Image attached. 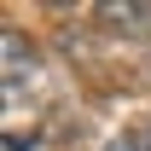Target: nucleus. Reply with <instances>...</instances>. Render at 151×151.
I'll return each instance as SVG.
<instances>
[{
    "label": "nucleus",
    "mask_w": 151,
    "mask_h": 151,
    "mask_svg": "<svg viewBox=\"0 0 151 151\" xmlns=\"http://www.w3.org/2000/svg\"><path fill=\"white\" fill-rule=\"evenodd\" d=\"M99 18L111 23V29H134V35H151V6H116V0H105V6H99Z\"/></svg>",
    "instance_id": "obj_2"
},
{
    "label": "nucleus",
    "mask_w": 151,
    "mask_h": 151,
    "mask_svg": "<svg viewBox=\"0 0 151 151\" xmlns=\"http://www.w3.org/2000/svg\"><path fill=\"white\" fill-rule=\"evenodd\" d=\"M134 151H151V122H145L139 134H134Z\"/></svg>",
    "instance_id": "obj_4"
},
{
    "label": "nucleus",
    "mask_w": 151,
    "mask_h": 151,
    "mask_svg": "<svg viewBox=\"0 0 151 151\" xmlns=\"http://www.w3.org/2000/svg\"><path fill=\"white\" fill-rule=\"evenodd\" d=\"M0 58H6V93H23V81H35V52L23 29H0Z\"/></svg>",
    "instance_id": "obj_1"
},
{
    "label": "nucleus",
    "mask_w": 151,
    "mask_h": 151,
    "mask_svg": "<svg viewBox=\"0 0 151 151\" xmlns=\"http://www.w3.org/2000/svg\"><path fill=\"white\" fill-rule=\"evenodd\" d=\"M116 151H134V145H116Z\"/></svg>",
    "instance_id": "obj_5"
},
{
    "label": "nucleus",
    "mask_w": 151,
    "mask_h": 151,
    "mask_svg": "<svg viewBox=\"0 0 151 151\" xmlns=\"http://www.w3.org/2000/svg\"><path fill=\"white\" fill-rule=\"evenodd\" d=\"M6 151H35V134H6Z\"/></svg>",
    "instance_id": "obj_3"
}]
</instances>
